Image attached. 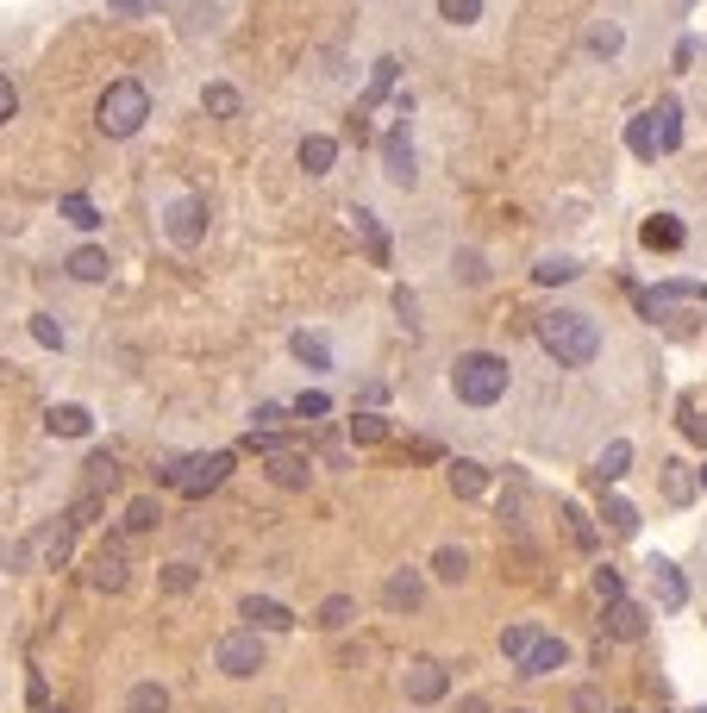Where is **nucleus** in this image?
<instances>
[{
  "label": "nucleus",
  "mask_w": 707,
  "mask_h": 713,
  "mask_svg": "<svg viewBox=\"0 0 707 713\" xmlns=\"http://www.w3.org/2000/svg\"><path fill=\"white\" fill-rule=\"evenodd\" d=\"M294 357H301L307 369H325V364H332V350H325V338H307V332H294Z\"/></svg>",
  "instance_id": "473e14b6"
},
{
  "label": "nucleus",
  "mask_w": 707,
  "mask_h": 713,
  "mask_svg": "<svg viewBox=\"0 0 707 713\" xmlns=\"http://www.w3.org/2000/svg\"><path fill=\"white\" fill-rule=\"evenodd\" d=\"M107 7H119V13H138V7H144V0H107Z\"/></svg>",
  "instance_id": "3c124183"
},
{
  "label": "nucleus",
  "mask_w": 707,
  "mask_h": 713,
  "mask_svg": "<svg viewBox=\"0 0 707 713\" xmlns=\"http://www.w3.org/2000/svg\"><path fill=\"white\" fill-rule=\"evenodd\" d=\"M288 420V407L282 401H264L257 407V420H250V432H264V439H276V425Z\"/></svg>",
  "instance_id": "a19ab883"
},
{
  "label": "nucleus",
  "mask_w": 707,
  "mask_h": 713,
  "mask_svg": "<svg viewBox=\"0 0 707 713\" xmlns=\"http://www.w3.org/2000/svg\"><path fill=\"white\" fill-rule=\"evenodd\" d=\"M564 520H570V539L582 544V551H594V526H589V514H582V507L570 501V507H564Z\"/></svg>",
  "instance_id": "79ce46f5"
},
{
  "label": "nucleus",
  "mask_w": 707,
  "mask_h": 713,
  "mask_svg": "<svg viewBox=\"0 0 707 713\" xmlns=\"http://www.w3.org/2000/svg\"><path fill=\"white\" fill-rule=\"evenodd\" d=\"M620 713H632V707H620Z\"/></svg>",
  "instance_id": "5fc2aeb1"
},
{
  "label": "nucleus",
  "mask_w": 707,
  "mask_h": 713,
  "mask_svg": "<svg viewBox=\"0 0 707 713\" xmlns=\"http://www.w3.org/2000/svg\"><path fill=\"white\" fill-rule=\"evenodd\" d=\"M213 663L245 682V676L264 670V638H257V633H226V638H219V651H213Z\"/></svg>",
  "instance_id": "0eeeda50"
},
{
  "label": "nucleus",
  "mask_w": 707,
  "mask_h": 713,
  "mask_svg": "<svg viewBox=\"0 0 707 713\" xmlns=\"http://www.w3.org/2000/svg\"><path fill=\"white\" fill-rule=\"evenodd\" d=\"M507 388H514V369L495 350H463L458 364H451V395L463 407H495Z\"/></svg>",
  "instance_id": "f03ea898"
},
{
  "label": "nucleus",
  "mask_w": 707,
  "mask_h": 713,
  "mask_svg": "<svg viewBox=\"0 0 707 713\" xmlns=\"http://www.w3.org/2000/svg\"><path fill=\"white\" fill-rule=\"evenodd\" d=\"M351 439H357V444H383L388 420H383V413H357V420H351Z\"/></svg>",
  "instance_id": "72a5a7b5"
},
{
  "label": "nucleus",
  "mask_w": 707,
  "mask_h": 713,
  "mask_svg": "<svg viewBox=\"0 0 707 713\" xmlns=\"http://www.w3.org/2000/svg\"><path fill=\"white\" fill-rule=\"evenodd\" d=\"M13 114H20V82H13L7 69H0V126H7Z\"/></svg>",
  "instance_id": "a18cd8bd"
},
{
  "label": "nucleus",
  "mask_w": 707,
  "mask_h": 713,
  "mask_svg": "<svg viewBox=\"0 0 707 713\" xmlns=\"http://www.w3.org/2000/svg\"><path fill=\"white\" fill-rule=\"evenodd\" d=\"M701 488H707V463H701Z\"/></svg>",
  "instance_id": "603ef678"
},
{
  "label": "nucleus",
  "mask_w": 707,
  "mask_h": 713,
  "mask_svg": "<svg viewBox=\"0 0 707 713\" xmlns=\"http://www.w3.org/2000/svg\"><path fill=\"white\" fill-rule=\"evenodd\" d=\"M307 476H313V463H307L301 451H276V457H269V483L276 488H307Z\"/></svg>",
  "instance_id": "f3484780"
},
{
  "label": "nucleus",
  "mask_w": 707,
  "mask_h": 713,
  "mask_svg": "<svg viewBox=\"0 0 707 713\" xmlns=\"http://www.w3.org/2000/svg\"><path fill=\"white\" fill-rule=\"evenodd\" d=\"M439 20L444 25H476L482 20V0H439Z\"/></svg>",
  "instance_id": "2f4dec72"
},
{
  "label": "nucleus",
  "mask_w": 707,
  "mask_h": 713,
  "mask_svg": "<svg viewBox=\"0 0 707 713\" xmlns=\"http://www.w3.org/2000/svg\"><path fill=\"white\" fill-rule=\"evenodd\" d=\"M420 595H426L420 570H395V576H388V588H383V601L395 607V614H414V607H420Z\"/></svg>",
  "instance_id": "4468645a"
},
{
  "label": "nucleus",
  "mask_w": 707,
  "mask_h": 713,
  "mask_svg": "<svg viewBox=\"0 0 707 713\" xmlns=\"http://www.w3.org/2000/svg\"><path fill=\"white\" fill-rule=\"evenodd\" d=\"M395 69H401L395 57H383L376 69H369V88H364V100H357V114H369V107H376V100H383L388 88H395Z\"/></svg>",
  "instance_id": "bb28decb"
},
{
  "label": "nucleus",
  "mask_w": 707,
  "mask_h": 713,
  "mask_svg": "<svg viewBox=\"0 0 707 713\" xmlns=\"http://www.w3.org/2000/svg\"><path fill=\"white\" fill-rule=\"evenodd\" d=\"M626 144H632V156H669L676 144H683V107L676 100H657V107H645V114L626 126Z\"/></svg>",
  "instance_id": "7ed1b4c3"
},
{
  "label": "nucleus",
  "mask_w": 707,
  "mask_h": 713,
  "mask_svg": "<svg viewBox=\"0 0 707 713\" xmlns=\"http://www.w3.org/2000/svg\"><path fill=\"white\" fill-rule=\"evenodd\" d=\"M538 282H545V289H551V282H576V276H582V270H576V257H538Z\"/></svg>",
  "instance_id": "7c9ffc66"
},
{
  "label": "nucleus",
  "mask_w": 707,
  "mask_h": 713,
  "mask_svg": "<svg viewBox=\"0 0 707 713\" xmlns=\"http://www.w3.org/2000/svg\"><path fill=\"white\" fill-rule=\"evenodd\" d=\"M44 425H51V432H57V439H88V407H76V401H63V407H51V413H44Z\"/></svg>",
  "instance_id": "aec40b11"
},
{
  "label": "nucleus",
  "mask_w": 707,
  "mask_h": 713,
  "mask_svg": "<svg viewBox=\"0 0 707 713\" xmlns=\"http://www.w3.org/2000/svg\"><path fill=\"white\" fill-rule=\"evenodd\" d=\"M626 463H632V444H626V439H613L608 451L594 457V483H601V488H613L620 476H626Z\"/></svg>",
  "instance_id": "4be33fe9"
},
{
  "label": "nucleus",
  "mask_w": 707,
  "mask_h": 713,
  "mask_svg": "<svg viewBox=\"0 0 707 713\" xmlns=\"http://www.w3.org/2000/svg\"><path fill=\"white\" fill-rule=\"evenodd\" d=\"M288 413H294V420H320V413H332V401H325L320 388H307V395H294V401H288Z\"/></svg>",
  "instance_id": "c9c22d12"
},
{
  "label": "nucleus",
  "mask_w": 707,
  "mask_h": 713,
  "mask_svg": "<svg viewBox=\"0 0 707 713\" xmlns=\"http://www.w3.org/2000/svg\"><path fill=\"white\" fill-rule=\"evenodd\" d=\"M383 175L395 182V188H414V144H407V126H388V138H383Z\"/></svg>",
  "instance_id": "1a4fd4ad"
},
{
  "label": "nucleus",
  "mask_w": 707,
  "mask_h": 713,
  "mask_svg": "<svg viewBox=\"0 0 707 713\" xmlns=\"http://www.w3.org/2000/svg\"><path fill=\"white\" fill-rule=\"evenodd\" d=\"M570 707H576V713H601V694H594V689H576Z\"/></svg>",
  "instance_id": "de8ad7c7"
},
{
  "label": "nucleus",
  "mask_w": 707,
  "mask_h": 713,
  "mask_svg": "<svg viewBox=\"0 0 707 713\" xmlns=\"http://www.w3.org/2000/svg\"><path fill=\"white\" fill-rule=\"evenodd\" d=\"M601 520H608L620 539H632V532H639V507L620 501V495H608V501H601Z\"/></svg>",
  "instance_id": "cd10ccee"
},
{
  "label": "nucleus",
  "mask_w": 707,
  "mask_h": 713,
  "mask_svg": "<svg viewBox=\"0 0 707 713\" xmlns=\"http://www.w3.org/2000/svg\"><path fill=\"white\" fill-rule=\"evenodd\" d=\"M351 614H357V607H351V595H332L320 607V626H332V633H339V626H351Z\"/></svg>",
  "instance_id": "ea45409f"
},
{
  "label": "nucleus",
  "mask_w": 707,
  "mask_h": 713,
  "mask_svg": "<svg viewBox=\"0 0 707 713\" xmlns=\"http://www.w3.org/2000/svg\"><path fill=\"white\" fill-rule=\"evenodd\" d=\"M63 270L76 276V282H107V270H114V263H107V251H100V245H82V251L63 257Z\"/></svg>",
  "instance_id": "a211bd4d"
},
{
  "label": "nucleus",
  "mask_w": 707,
  "mask_h": 713,
  "mask_svg": "<svg viewBox=\"0 0 707 713\" xmlns=\"http://www.w3.org/2000/svg\"><path fill=\"white\" fill-rule=\"evenodd\" d=\"M701 282H664V289H657V294H645V313H664L669 307V301H701Z\"/></svg>",
  "instance_id": "c756f323"
},
{
  "label": "nucleus",
  "mask_w": 707,
  "mask_h": 713,
  "mask_svg": "<svg viewBox=\"0 0 707 713\" xmlns=\"http://www.w3.org/2000/svg\"><path fill=\"white\" fill-rule=\"evenodd\" d=\"M401 689L414 707H432V701H444V689H451V676H444V663H432V657H414L401 676Z\"/></svg>",
  "instance_id": "6e6552de"
},
{
  "label": "nucleus",
  "mask_w": 707,
  "mask_h": 713,
  "mask_svg": "<svg viewBox=\"0 0 707 713\" xmlns=\"http://www.w3.org/2000/svg\"><path fill=\"white\" fill-rule=\"evenodd\" d=\"M594 595H601V601L626 595V582H620V570H613V563H601V570H594Z\"/></svg>",
  "instance_id": "37998d69"
},
{
  "label": "nucleus",
  "mask_w": 707,
  "mask_h": 713,
  "mask_svg": "<svg viewBox=\"0 0 707 713\" xmlns=\"http://www.w3.org/2000/svg\"><path fill=\"white\" fill-rule=\"evenodd\" d=\"M683 219H676V213H651L645 226H639V245H645V251H683Z\"/></svg>",
  "instance_id": "9d476101"
},
{
  "label": "nucleus",
  "mask_w": 707,
  "mask_h": 713,
  "mask_svg": "<svg viewBox=\"0 0 707 713\" xmlns=\"http://www.w3.org/2000/svg\"><path fill=\"white\" fill-rule=\"evenodd\" d=\"M114 483H119V463L100 451V457L88 463V495H100V488H114Z\"/></svg>",
  "instance_id": "e433bc0d"
},
{
  "label": "nucleus",
  "mask_w": 707,
  "mask_h": 713,
  "mask_svg": "<svg viewBox=\"0 0 707 713\" xmlns=\"http://www.w3.org/2000/svg\"><path fill=\"white\" fill-rule=\"evenodd\" d=\"M451 488H458L463 501H476L482 488H489V469H482L476 457H458V463H451Z\"/></svg>",
  "instance_id": "5701e85b"
},
{
  "label": "nucleus",
  "mask_w": 707,
  "mask_h": 713,
  "mask_svg": "<svg viewBox=\"0 0 707 713\" xmlns=\"http://www.w3.org/2000/svg\"><path fill=\"white\" fill-rule=\"evenodd\" d=\"M32 338L51 350H63V326H57V313H32Z\"/></svg>",
  "instance_id": "58836bf2"
},
{
  "label": "nucleus",
  "mask_w": 707,
  "mask_h": 713,
  "mask_svg": "<svg viewBox=\"0 0 707 713\" xmlns=\"http://www.w3.org/2000/svg\"><path fill=\"white\" fill-rule=\"evenodd\" d=\"M294 163H301L307 175H325L332 163H339V144H332L325 132H307V138H301V151H294Z\"/></svg>",
  "instance_id": "dca6fc26"
},
{
  "label": "nucleus",
  "mask_w": 707,
  "mask_h": 713,
  "mask_svg": "<svg viewBox=\"0 0 707 713\" xmlns=\"http://www.w3.org/2000/svg\"><path fill=\"white\" fill-rule=\"evenodd\" d=\"M651 582H657V601H664L669 614L688 601V582H683V570H676L669 558H651Z\"/></svg>",
  "instance_id": "2eb2a0df"
},
{
  "label": "nucleus",
  "mask_w": 707,
  "mask_h": 713,
  "mask_svg": "<svg viewBox=\"0 0 707 713\" xmlns=\"http://www.w3.org/2000/svg\"><path fill=\"white\" fill-rule=\"evenodd\" d=\"M533 645H538L533 626H507V633H501V657H514V663H519L526 651H533Z\"/></svg>",
  "instance_id": "f704fd0d"
},
{
  "label": "nucleus",
  "mask_w": 707,
  "mask_h": 713,
  "mask_svg": "<svg viewBox=\"0 0 707 713\" xmlns=\"http://www.w3.org/2000/svg\"><path fill=\"white\" fill-rule=\"evenodd\" d=\"M57 213H63V219H69L76 231H95V226H100V207L88 201V194H63V201H57Z\"/></svg>",
  "instance_id": "393cba45"
},
{
  "label": "nucleus",
  "mask_w": 707,
  "mask_h": 713,
  "mask_svg": "<svg viewBox=\"0 0 707 713\" xmlns=\"http://www.w3.org/2000/svg\"><path fill=\"white\" fill-rule=\"evenodd\" d=\"M163 588H175V595L194 588V563H170V570H163Z\"/></svg>",
  "instance_id": "49530a36"
},
{
  "label": "nucleus",
  "mask_w": 707,
  "mask_h": 713,
  "mask_svg": "<svg viewBox=\"0 0 707 713\" xmlns=\"http://www.w3.org/2000/svg\"><path fill=\"white\" fill-rule=\"evenodd\" d=\"M232 476V451H207V457H182V463H170L163 469V483L170 488H182V495H207V488H219Z\"/></svg>",
  "instance_id": "39448f33"
},
{
  "label": "nucleus",
  "mask_w": 707,
  "mask_h": 713,
  "mask_svg": "<svg viewBox=\"0 0 707 713\" xmlns=\"http://www.w3.org/2000/svg\"><path fill=\"white\" fill-rule=\"evenodd\" d=\"M351 226H357V238H364L369 263L383 270V263H388V238H383V226H376V213H369V207H351Z\"/></svg>",
  "instance_id": "412c9836"
},
{
  "label": "nucleus",
  "mask_w": 707,
  "mask_h": 713,
  "mask_svg": "<svg viewBox=\"0 0 707 713\" xmlns=\"http://www.w3.org/2000/svg\"><path fill=\"white\" fill-rule=\"evenodd\" d=\"M163 231H170V245L194 251V245H201V231H207V207H201L194 194H175L170 207H163Z\"/></svg>",
  "instance_id": "423d86ee"
},
{
  "label": "nucleus",
  "mask_w": 707,
  "mask_h": 713,
  "mask_svg": "<svg viewBox=\"0 0 707 713\" xmlns=\"http://www.w3.org/2000/svg\"><path fill=\"white\" fill-rule=\"evenodd\" d=\"M144 119H151V95H144V82H114V88L100 95V132H107V138H132Z\"/></svg>",
  "instance_id": "20e7f679"
},
{
  "label": "nucleus",
  "mask_w": 707,
  "mask_h": 713,
  "mask_svg": "<svg viewBox=\"0 0 707 713\" xmlns=\"http://www.w3.org/2000/svg\"><path fill=\"white\" fill-rule=\"evenodd\" d=\"M201 107H207L213 119H238V107H245V100H238V88H232V82H207V88H201Z\"/></svg>",
  "instance_id": "b1692460"
},
{
  "label": "nucleus",
  "mask_w": 707,
  "mask_h": 713,
  "mask_svg": "<svg viewBox=\"0 0 707 713\" xmlns=\"http://www.w3.org/2000/svg\"><path fill=\"white\" fill-rule=\"evenodd\" d=\"M589 51H594V57H613V51H620V25H594Z\"/></svg>",
  "instance_id": "c03bdc74"
},
{
  "label": "nucleus",
  "mask_w": 707,
  "mask_h": 713,
  "mask_svg": "<svg viewBox=\"0 0 707 713\" xmlns=\"http://www.w3.org/2000/svg\"><path fill=\"white\" fill-rule=\"evenodd\" d=\"M126 713H170V689H163V682H138V689L126 694Z\"/></svg>",
  "instance_id": "a878e982"
},
{
  "label": "nucleus",
  "mask_w": 707,
  "mask_h": 713,
  "mask_svg": "<svg viewBox=\"0 0 707 713\" xmlns=\"http://www.w3.org/2000/svg\"><path fill=\"white\" fill-rule=\"evenodd\" d=\"M88 582H95V588H126V551H119V544L95 551V563H88Z\"/></svg>",
  "instance_id": "6ab92c4d"
},
{
  "label": "nucleus",
  "mask_w": 707,
  "mask_h": 713,
  "mask_svg": "<svg viewBox=\"0 0 707 713\" xmlns=\"http://www.w3.org/2000/svg\"><path fill=\"white\" fill-rule=\"evenodd\" d=\"M688 439H701V444H707V420H688Z\"/></svg>",
  "instance_id": "8fccbe9b"
},
{
  "label": "nucleus",
  "mask_w": 707,
  "mask_h": 713,
  "mask_svg": "<svg viewBox=\"0 0 707 713\" xmlns=\"http://www.w3.org/2000/svg\"><path fill=\"white\" fill-rule=\"evenodd\" d=\"M564 663H570V645H564V638H545V633H538V645L519 657V676H551V670H564Z\"/></svg>",
  "instance_id": "9b49d317"
},
{
  "label": "nucleus",
  "mask_w": 707,
  "mask_h": 713,
  "mask_svg": "<svg viewBox=\"0 0 707 713\" xmlns=\"http://www.w3.org/2000/svg\"><path fill=\"white\" fill-rule=\"evenodd\" d=\"M538 345H545V357H557V369H589L601 357V326H594L589 313L557 307L538 320Z\"/></svg>",
  "instance_id": "f257e3e1"
},
{
  "label": "nucleus",
  "mask_w": 707,
  "mask_h": 713,
  "mask_svg": "<svg viewBox=\"0 0 707 713\" xmlns=\"http://www.w3.org/2000/svg\"><path fill=\"white\" fill-rule=\"evenodd\" d=\"M514 713H533V707H514Z\"/></svg>",
  "instance_id": "864d4df0"
},
{
  "label": "nucleus",
  "mask_w": 707,
  "mask_h": 713,
  "mask_svg": "<svg viewBox=\"0 0 707 713\" xmlns=\"http://www.w3.org/2000/svg\"><path fill=\"white\" fill-rule=\"evenodd\" d=\"M432 576H439V582H463V576H470V551H463V544H444L439 558H432Z\"/></svg>",
  "instance_id": "c85d7f7f"
},
{
  "label": "nucleus",
  "mask_w": 707,
  "mask_h": 713,
  "mask_svg": "<svg viewBox=\"0 0 707 713\" xmlns=\"http://www.w3.org/2000/svg\"><path fill=\"white\" fill-rule=\"evenodd\" d=\"M238 614L250 619V633H288V626H294V614H288L282 601H264V595H250Z\"/></svg>",
  "instance_id": "ddd939ff"
},
{
  "label": "nucleus",
  "mask_w": 707,
  "mask_h": 713,
  "mask_svg": "<svg viewBox=\"0 0 707 713\" xmlns=\"http://www.w3.org/2000/svg\"><path fill=\"white\" fill-rule=\"evenodd\" d=\"M458 713H489V701H482V694H463V707Z\"/></svg>",
  "instance_id": "09e8293b"
},
{
  "label": "nucleus",
  "mask_w": 707,
  "mask_h": 713,
  "mask_svg": "<svg viewBox=\"0 0 707 713\" xmlns=\"http://www.w3.org/2000/svg\"><path fill=\"white\" fill-rule=\"evenodd\" d=\"M608 638H620V645H632V638H645V607L639 601H608Z\"/></svg>",
  "instance_id": "f8f14e48"
},
{
  "label": "nucleus",
  "mask_w": 707,
  "mask_h": 713,
  "mask_svg": "<svg viewBox=\"0 0 707 713\" xmlns=\"http://www.w3.org/2000/svg\"><path fill=\"white\" fill-rule=\"evenodd\" d=\"M157 520H163V514H157V501H144V495H138V501L126 507V532H151Z\"/></svg>",
  "instance_id": "4c0bfd02"
}]
</instances>
